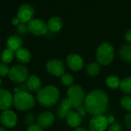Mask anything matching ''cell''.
<instances>
[{
  "label": "cell",
  "mask_w": 131,
  "mask_h": 131,
  "mask_svg": "<svg viewBox=\"0 0 131 131\" xmlns=\"http://www.w3.org/2000/svg\"><path fill=\"white\" fill-rule=\"evenodd\" d=\"M109 103L108 95L101 90L91 91L85 97L84 108L93 116L101 115L106 110Z\"/></svg>",
  "instance_id": "6da1fadb"
},
{
  "label": "cell",
  "mask_w": 131,
  "mask_h": 131,
  "mask_svg": "<svg viewBox=\"0 0 131 131\" xmlns=\"http://www.w3.org/2000/svg\"><path fill=\"white\" fill-rule=\"evenodd\" d=\"M59 97L60 92L56 86H47L38 92L37 100L44 107H51L58 103Z\"/></svg>",
  "instance_id": "7a4b0ae2"
},
{
  "label": "cell",
  "mask_w": 131,
  "mask_h": 131,
  "mask_svg": "<svg viewBox=\"0 0 131 131\" xmlns=\"http://www.w3.org/2000/svg\"><path fill=\"white\" fill-rule=\"evenodd\" d=\"M13 105L19 111H27L34 107L35 104V97L25 90L15 93L13 97Z\"/></svg>",
  "instance_id": "3957f363"
},
{
  "label": "cell",
  "mask_w": 131,
  "mask_h": 131,
  "mask_svg": "<svg viewBox=\"0 0 131 131\" xmlns=\"http://www.w3.org/2000/svg\"><path fill=\"white\" fill-rule=\"evenodd\" d=\"M114 49L113 46L108 42L101 44L96 51L97 62L102 66L110 65L114 59Z\"/></svg>",
  "instance_id": "277c9868"
},
{
  "label": "cell",
  "mask_w": 131,
  "mask_h": 131,
  "mask_svg": "<svg viewBox=\"0 0 131 131\" xmlns=\"http://www.w3.org/2000/svg\"><path fill=\"white\" fill-rule=\"evenodd\" d=\"M68 98L72 103L73 108H78L84 103L85 93L84 89L79 85H73L68 90Z\"/></svg>",
  "instance_id": "5b68a950"
},
{
  "label": "cell",
  "mask_w": 131,
  "mask_h": 131,
  "mask_svg": "<svg viewBox=\"0 0 131 131\" xmlns=\"http://www.w3.org/2000/svg\"><path fill=\"white\" fill-rule=\"evenodd\" d=\"M8 76L12 82L21 83L27 81L28 78V69L22 65H15L10 69Z\"/></svg>",
  "instance_id": "8992f818"
},
{
  "label": "cell",
  "mask_w": 131,
  "mask_h": 131,
  "mask_svg": "<svg viewBox=\"0 0 131 131\" xmlns=\"http://www.w3.org/2000/svg\"><path fill=\"white\" fill-rule=\"evenodd\" d=\"M46 69L49 74L54 76H61L65 73V66L64 63L57 59H52L47 62Z\"/></svg>",
  "instance_id": "52a82bcc"
},
{
  "label": "cell",
  "mask_w": 131,
  "mask_h": 131,
  "mask_svg": "<svg viewBox=\"0 0 131 131\" xmlns=\"http://www.w3.org/2000/svg\"><path fill=\"white\" fill-rule=\"evenodd\" d=\"M28 31L35 36H40L45 35L48 31L47 24L41 19H32L28 24Z\"/></svg>",
  "instance_id": "ba28073f"
},
{
  "label": "cell",
  "mask_w": 131,
  "mask_h": 131,
  "mask_svg": "<svg viewBox=\"0 0 131 131\" xmlns=\"http://www.w3.org/2000/svg\"><path fill=\"white\" fill-rule=\"evenodd\" d=\"M108 126L107 117L103 114L94 116L89 123L90 131H105Z\"/></svg>",
  "instance_id": "9c48e42d"
},
{
  "label": "cell",
  "mask_w": 131,
  "mask_h": 131,
  "mask_svg": "<svg viewBox=\"0 0 131 131\" xmlns=\"http://www.w3.org/2000/svg\"><path fill=\"white\" fill-rule=\"evenodd\" d=\"M1 124L7 128H13L16 126L18 117L16 113L12 110H5L0 117Z\"/></svg>",
  "instance_id": "30bf717a"
},
{
  "label": "cell",
  "mask_w": 131,
  "mask_h": 131,
  "mask_svg": "<svg viewBox=\"0 0 131 131\" xmlns=\"http://www.w3.org/2000/svg\"><path fill=\"white\" fill-rule=\"evenodd\" d=\"M34 15V9L31 5L28 4H22L18 10V15L17 17L19 19L21 23L29 22L32 20V17Z\"/></svg>",
  "instance_id": "8fae6325"
},
{
  "label": "cell",
  "mask_w": 131,
  "mask_h": 131,
  "mask_svg": "<svg viewBox=\"0 0 131 131\" xmlns=\"http://www.w3.org/2000/svg\"><path fill=\"white\" fill-rule=\"evenodd\" d=\"M66 63L68 68L74 71L78 72L80 71L84 66V60L81 56L78 54H70L67 56Z\"/></svg>",
  "instance_id": "7c38bea8"
},
{
  "label": "cell",
  "mask_w": 131,
  "mask_h": 131,
  "mask_svg": "<svg viewBox=\"0 0 131 131\" xmlns=\"http://www.w3.org/2000/svg\"><path fill=\"white\" fill-rule=\"evenodd\" d=\"M54 123V116L49 111L41 113L37 118V124L42 129H46L52 126Z\"/></svg>",
  "instance_id": "4fadbf2b"
},
{
  "label": "cell",
  "mask_w": 131,
  "mask_h": 131,
  "mask_svg": "<svg viewBox=\"0 0 131 131\" xmlns=\"http://www.w3.org/2000/svg\"><path fill=\"white\" fill-rule=\"evenodd\" d=\"M13 103V97L10 92L5 89L0 88V110H7Z\"/></svg>",
  "instance_id": "5bb4252c"
},
{
  "label": "cell",
  "mask_w": 131,
  "mask_h": 131,
  "mask_svg": "<svg viewBox=\"0 0 131 131\" xmlns=\"http://www.w3.org/2000/svg\"><path fill=\"white\" fill-rule=\"evenodd\" d=\"M73 108L72 103H71L70 100L67 97V98H64L58 109H57V115L60 119H64L66 118L67 115L71 111V109Z\"/></svg>",
  "instance_id": "9a60e30c"
},
{
  "label": "cell",
  "mask_w": 131,
  "mask_h": 131,
  "mask_svg": "<svg viewBox=\"0 0 131 131\" xmlns=\"http://www.w3.org/2000/svg\"><path fill=\"white\" fill-rule=\"evenodd\" d=\"M26 86L28 87V90L38 93L41 89V83L40 78L36 75H31L28 76L26 81Z\"/></svg>",
  "instance_id": "2e32d148"
},
{
  "label": "cell",
  "mask_w": 131,
  "mask_h": 131,
  "mask_svg": "<svg viewBox=\"0 0 131 131\" xmlns=\"http://www.w3.org/2000/svg\"><path fill=\"white\" fill-rule=\"evenodd\" d=\"M65 120L68 126L71 127H74V128L78 127L81 125V121H82V118L78 114V113L76 111H72V110L67 115Z\"/></svg>",
  "instance_id": "e0dca14e"
},
{
  "label": "cell",
  "mask_w": 131,
  "mask_h": 131,
  "mask_svg": "<svg viewBox=\"0 0 131 131\" xmlns=\"http://www.w3.org/2000/svg\"><path fill=\"white\" fill-rule=\"evenodd\" d=\"M47 26L48 30L51 31V32H57L62 29L63 21L60 17L54 16L48 20L47 23Z\"/></svg>",
  "instance_id": "ac0fdd59"
},
{
  "label": "cell",
  "mask_w": 131,
  "mask_h": 131,
  "mask_svg": "<svg viewBox=\"0 0 131 131\" xmlns=\"http://www.w3.org/2000/svg\"><path fill=\"white\" fill-rule=\"evenodd\" d=\"M15 57L18 62L21 64H25L30 62L31 56V53L26 48H20L15 52Z\"/></svg>",
  "instance_id": "d6986e66"
},
{
  "label": "cell",
  "mask_w": 131,
  "mask_h": 131,
  "mask_svg": "<svg viewBox=\"0 0 131 131\" xmlns=\"http://www.w3.org/2000/svg\"><path fill=\"white\" fill-rule=\"evenodd\" d=\"M22 44V40L21 39L16 36V35H13L12 36H10L8 40H7V46L8 49L14 51H17L18 49H19L21 46Z\"/></svg>",
  "instance_id": "ffe728a7"
},
{
  "label": "cell",
  "mask_w": 131,
  "mask_h": 131,
  "mask_svg": "<svg viewBox=\"0 0 131 131\" xmlns=\"http://www.w3.org/2000/svg\"><path fill=\"white\" fill-rule=\"evenodd\" d=\"M101 71L100 64L97 62H92L89 63L86 67V73L91 77L97 76Z\"/></svg>",
  "instance_id": "44dd1931"
},
{
  "label": "cell",
  "mask_w": 131,
  "mask_h": 131,
  "mask_svg": "<svg viewBox=\"0 0 131 131\" xmlns=\"http://www.w3.org/2000/svg\"><path fill=\"white\" fill-rule=\"evenodd\" d=\"M121 58L126 62H131V45L127 44L121 46L119 50Z\"/></svg>",
  "instance_id": "7402d4cb"
},
{
  "label": "cell",
  "mask_w": 131,
  "mask_h": 131,
  "mask_svg": "<svg viewBox=\"0 0 131 131\" xmlns=\"http://www.w3.org/2000/svg\"><path fill=\"white\" fill-rule=\"evenodd\" d=\"M105 83L107 86L111 90H117L118 87H120L121 80L118 76H109L107 77L105 80Z\"/></svg>",
  "instance_id": "603a6c76"
},
{
  "label": "cell",
  "mask_w": 131,
  "mask_h": 131,
  "mask_svg": "<svg viewBox=\"0 0 131 131\" xmlns=\"http://www.w3.org/2000/svg\"><path fill=\"white\" fill-rule=\"evenodd\" d=\"M120 89L127 95H131V76L127 77L121 80Z\"/></svg>",
  "instance_id": "cb8c5ba5"
},
{
  "label": "cell",
  "mask_w": 131,
  "mask_h": 131,
  "mask_svg": "<svg viewBox=\"0 0 131 131\" xmlns=\"http://www.w3.org/2000/svg\"><path fill=\"white\" fill-rule=\"evenodd\" d=\"M14 56H15V54L12 50H11L9 49H5L2 53L1 59L2 61V63H4L5 64H8L13 60Z\"/></svg>",
  "instance_id": "d4e9b609"
},
{
  "label": "cell",
  "mask_w": 131,
  "mask_h": 131,
  "mask_svg": "<svg viewBox=\"0 0 131 131\" xmlns=\"http://www.w3.org/2000/svg\"><path fill=\"white\" fill-rule=\"evenodd\" d=\"M121 105L123 109L131 113V95H125L121 100Z\"/></svg>",
  "instance_id": "484cf974"
},
{
  "label": "cell",
  "mask_w": 131,
  "mask_h": 131,
  "mask_svg": "<svg viewBox=\"0 0 131 131\" xmlns=\"http://www.w3.org/2000/svg\"><path fill=\"white\" fill-rule=\"evenodd\" d=\"M61 81L64 86H73L74 77L72 76V75H71L69 73H64L63 76H61Z\"/></svg>",
  "instance_id": "4316f807"
},
{
  "label": "cell",
  "mask_w": 131,
  "mask_h": 131,
  "mask_svg": "<svg viewBox=\"0 0 131 131\" xmlns=\"http://www.w3.org/2000/svg\"><path fill=\"white\" fill-rule=\"evenodd\" d=\"M10 68L8 66V64H5L4 63H0V76L5 77L7 75H8Z\"/></svg>",
  "instance_id": "83f0119b"
},
{
  "label": "cell",
  "mask_w": 131,
  "mask_h": 131,
  "mask_svg": "<svg viewBox=\"0 0 131 131\" xmlns=\"http://www.w3.org/2000/svg\"><path fill=\"white\" fill-rule=\"evenodd\" d=\"M25 122L27 125L28 126H31V125H33L35 124V117L34 116V114H32L31 113H28L25 115Z\"/></svg>",
  "instance_id": "f1b7e54d"
},
{
  "label": "cell",
  "mask_w": 131,
  "mask_h": 131,
  "mask_svg": "<svg viewBox=\"0 0 131 131\" xmlns=\"http://www.w3.org/2000/svg\"><path fill=\"white\" fill-rule=\"evenodd\" d=\"M108 131H123L122 126L121 124L114 122V124L110 125V127H108Z\"/></svg>",
  "instance_id": "f546056e"
},
{
  "label": "cell",
  "mask_w": 131,
  "mask_h": 131,
  "mask_svg": "<svg viewBox=\"0 0 131 131\" xmlns=\"http://www.w3.org/2000/svg\"><path fill=\"white\" fill-rule=\"evenodd\" d=\"M17 30L18 32L20 33V34H22V35H25L27 33V31L28 30V26H26L24 23H20L18 25H17Z\"/></svg>",
  "instance_id": "4dcf8cb0"
},
{
  "label": "cell",
  "mask_w": 131,
  "mask_h": 131,
  "mask_svg": "<svg viewBox=\"0 0 131 131\" xmlns=\"http://www.w3.org/2000/svg\"><path fill=\"white\" fill-rule=\"evenodd\" d=\"M124 124L126 127L131 131V113H128L125 117H124Z\"/></svg>",
  "instance_id": "1f68e13d"
},
{
  "label": "cell",
  "mask_w": 131,
  "mask_h": 131,
  "mask_svg": "<svg viewBox=\"0 0 131 131\" xmlns=\"http://www.w3.org/2000/svg\"><path fill=\"white\" fill-rule=\"evenodd\" d=\"M27 131H44V130L39 127L38 124H33L31 126H28Z\"/></svg>",
  "instance_id": "d6a6232c"
},
{
  "label": "cell",
  "mask_w": 131,
  "mask_h": 131,
  "mask_svg": "<svg viewBox=\"0 0 131 131\" xmlns=\"http://www.w3.org/2000/svg\"><path fill=\"white\" fill-rule=\"evenodd\" d=\"M77 112L78 113V114L82 117H84L86 115V113H87V110L86 109L84 108V107H80L78 108H77Z\"/></svg>",
  "instance_id": "836d02e7"
},
{
  "label": "cell",
  "mask_w": 131,
  "mask_h": 131,
  "mask_svg": "<svg viewBox=\"0 0 131 131\" xmlns=\"http://www.w3.org/2000/svg\"><path fill=\"white\" fill-rule=\"evenodd\" d=\"M125 39L128 42L131 43V29H128L125 33Z\"/></svg>",
  "instance_id": "e575fe53"
},
{
  "label": "cell",
  "mask_w": 131,
  "mask_h": 131,
  "mask_svg": "<svg viewBox=\"0 0 131 131\" xmlns=\"http://www.w3.org/2000/svg\"><path fill=\"white\" fill-rule=\"evenodd\" d=\"M12 24L15 25H18L21 23V22H20V20H19V19H18V17L13 18L12 20Z\"/></svg>",
  "instance_id": "d590c367"
},
{
  "label": "cell",
  "mask_w": 131,
  "mask_h": 131,
  "mask_svg": "<svg viewBox=\"0 0 131 131\" xmlns=\"http://www.w3.org/2000/svg\"><path fill=\"white\" fill-rule=\"evenodd\" d=\"M107 123H108V124H114V122H115V120H114V117H113V116H110V117H107Z\"/></svg>",
  "instance_id": "8d00e7d4"
},
{
  "label": "cell",
  "mask_w": 131,
  "mask_h": 131,
  "mask_svg": "<svg viewBox=\"0 0 131 131\" xmlns=\"http://www.w3.org/2000/svg\"><path fill=\"white\" fill-rule=\"evenodd\" d=\"M73 131H88V130L84 127H76Z\"/></svg>",
  "instance_id": "74e56055"
},
{
  "label": "cell",
  "mask_w": 131,
  "mask_h": 131,
  "mask_svg": "<svg viewBox=\"0 0 131 131\" xmlns=\"http://www.w3.org/2000/svg\"><path fill=\"white\" fill-rule=\"evenodd\" d=\"M20 91H21V90H20V88H18V87H15V88L14 89L15 93H18V92H20Z\"/></svg>",
  "instance_id": "f35d334b"
},
{
  "label": "cell",
  "mask_w": 131,
  "mask_h": 131,
  "mask_svg": "<svg viewBox=\"0 0 131 131\" xmlns=\"http://www.w3.org/2000/svg\"><path fill=\"white\" fill-rule=\"evenodd\" d=\"M0 131H6V130H5L4 127H0Z\"/></svg>",
  "instance_id": "ab89813d"
},
{
  "label": "cell",
  "mask_w": 131,
  "mask_h": 131,
  "mask_svg": "<svg viewBox=\"0 0 131 131\" xmlns=\"http://www.w3.org/2000/svg\"><path fill=\"white\" fill-rule=\"evenodd\" d=\"M1 86H2V80H1V79H0V87H1Z\"/></svg>",
  "instance_id": "60d3db41"
},
{
  "label": "cell",
  "mask_w": 131,
  "mask_h": 131,
  "mask_svg": "<svg viewBox=\"0 0 131 131\" xmlns=\"http://www.w3.org/2000/svg\"><path fill=\"white\" fill-rule=\"evenodd\" d=\"M12 131H14V130H12Z\"/></svg>",
  "instance_id": "b9f144b4"
}]
</instances>
